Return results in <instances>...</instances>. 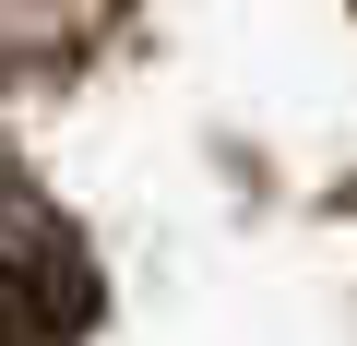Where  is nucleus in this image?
Listing matches in <instances>:
<instances>
[{
    "label": "nucleus",
    "instance_id": "f257e3e1",
    "mask_svg": "<svg viewBox=\"0 0 357 346\" xmlns=\"http://www.w3.org/2000/svg\"><path fill=\"white\" fill-rule=\"evenodd\" d=\"M96 310H107V275L84 227L36 180H0V346H84Z\"/></svg>",
    "mask_w": 357,
    "mask_h": 346
},
{
    "label": "nucleus",
    "instance_id": "f03ea898",
    "mask_svg": "<svg viewBox=\"0 0 357 346\" xmlns=\"http://www.w3.org/2000/svg\"><path fill=\"white\" fill-rule=\"evenodd\" d=\"M119 0H0V84H60L107 48Z\"/></svg>",
    "mask_w": 357,
    "mask_h": 346
}]
</instances>
